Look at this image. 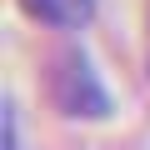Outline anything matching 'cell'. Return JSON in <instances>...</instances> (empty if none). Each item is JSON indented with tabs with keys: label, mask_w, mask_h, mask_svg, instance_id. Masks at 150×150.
<instances>
[{
	"label": "cell",
	"mask_w": 150,
	"mask_h": 150,
	"mask_svg": "<svg viewBox=\"0 0 150 150\" xmlns=\"http://www.w3.org/2000/svg\"><path fill=\"white\" fill-rule=\"evenodd\" d=\"M50 95H55V105H60L65 115H105V110H110V100H105V90H100V80H95V70H90V60H85L80 50H65V55L55 60Z\"/></svg>",
	"instance_id": "6da1fadb"
},
{
	"label": "cell",
	"mask_w": 150,
	"mask_h": 150,
	"mask_svg": "<svg viewBox=\"0 0 150 150\" xmlns=\"http://www.w3.org/2000/svg\"><path fill=\"white\" fill-rule=\"evenodd\" d=\"M20 5L45 20V25H60V30H75V25H85L90 10H95V0H20Z\"/></svg>",
	"instance_id": "7a4b0ae2"
}]
</instances>
